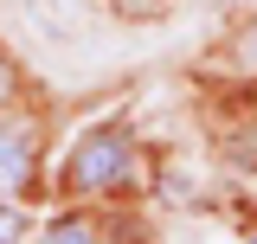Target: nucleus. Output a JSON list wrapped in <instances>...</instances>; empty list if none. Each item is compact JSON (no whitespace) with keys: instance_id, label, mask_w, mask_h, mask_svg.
I'll return each mask as SVG.
<instances>
[{"instance_id":"obj_1","label":"nucleus","mask_w":257,"mask_h":244,"mask_svg":"<svg viewBox=\"0 0 257 244\" xmlns=\"http://www.w3.org/2000/svg\"><path fill=\"white\" fill-rule=\"evenodd\" d=\"M128 174H135V148H128V135H116V129H103V135H90V142H77L71 167H64L71 193H109V186H122Z\"/></svg>"},{"instance_id":"obj_2","label":"nucleus","mask_w":257,"mask_h":244,"mask_svg":"<svg viewBox=\"0 0 257 244\" xmlns=\"http://www.w3.org/2000/svg\"><path fill=\"white\" fill-rule=\"evenodd\" d=\"M32 154H39V135L26 122H0V193H20L32 180Z\"/></svg>"},{"instance_id":"obj_3","label":"nucleus","mask_w":257,"mask_h":244,"mask_svg":"<svg viewBox=\"0 0 257 244\" xmlns=\"http://www.w3.org/2000/svg\"><path fill=\"white\" fill-rule=\"evenodd\" d=\"M39 244H96V225L90 218H58V225H45Z\"/></svg>"},{"instance_id":"obj_4","label":"nucleus","mask_w":257,"mask_h":244,"mask_svg":"<svg viewBox=\"0 0 257 244\" xmlns=\"http://www.w3.org/2000/svg\"><path fill=\"white\" fill-rule=\"evenodd\" d=\"M0 244H26V218L13 206H0Z\"/></svg>"},{"instance_id":"obj_5","label":"nucleus","mask_w":257,"mask_h":244,"mask_svg":"<svg viewBox=\"0 0 257 244\" xmlns=\"http://www.w3.org/2000/svg\"><path fill=\"white\" fill-rule=\"evenodd\" d=\"M13 90H20V77H13V58L0 52V103H13Z\"/></svg>"},{"instance_id":"obj_6","label":"nucleus","mask_w":257,"mask_h":244,"mask_svg":"<svg viewBox=\"0 0 257 244\" xmlns=\"http://www.w3.org/2000/svg\"><path fill=\"white\" fill-rule=\"evenodd\" d=\"M238 64H257V26L244 32V45H238Z\"/></svg>"}]
</instances>
